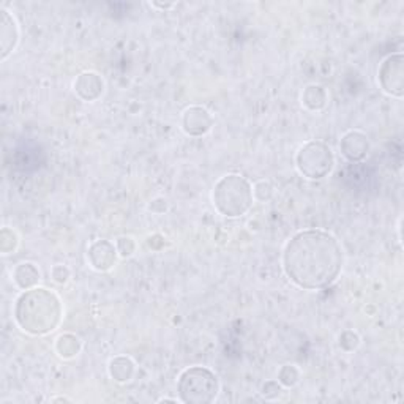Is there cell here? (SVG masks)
Masks as SVG:
<instances>
[{
    "label": "cell",
    "mask_w": 404,
    "mask_h": 404,
    "mask_svg": "<svg viewBox=\"0 0 404 404\" xmlns=\"http://www.w3.org/2000/svg\"><path fill=\"white\" fill-rule=\"evenodd\" d=\"M13 278L21 289H28L38 283L40 270L32 262H23L14 269Z\"/></svg>",
    "instance_id": "12"
},
{
    "label": "cell",
    "mask_w": 404,
    "mask_h": 404,
    "mask_svg": "<svg viewBox=\"0 0 404 404\" xmlns=\"http://www.w3.org/2000/svg\"><path fill=\"white\" fill-rule=\"evenodd\" d=\"M297 169L312 180H321L329 176L335 166V156L331 149L321 141H312L303 146L295 156Z\"/></svg>",
    "instance_id": "5"
},
{
    "label": "cell",
    "mask_w": 404,
    "mask_h": 404,
    "mask_svg": "<svg viewBox=\"0 0 404 404\" xmlns=\"http://www.w3.org/2000/svg\"><path fill=\"white\" fill-rule=\"evenodd\" d=\"M103 79L93 71H85V73L79 75L75 83V92L85 101L97 100L103 93Z\"/></svg>",
    "instance_id": "10"
},
{
    "label": "cell",
    "mask_w": 404,
    "mask_h": 404,
    "mask_svg": "<svg viewBox=\"0 0 404 404\" xmlns=\"http://www.w3.org/2000/svg\"><path fill=\"white\" fill-rule=\"evenodd\" d=\"M62 303L54 292L45 287L26 289L14 307V319L18 326L31 335H46L62 321Z\"/></svg>",
    "instance_id": "2"
},
{
    "label": "cell",
    "mask_w": 404,
    "mask_h": 404,
    "mask_svg": "<svg viewBox=\"0 0 404 404\" xmlns=\"http://www.w3.org/2000/svg\"><path fill=\"white\" fill-rule=\"evenodd\" d=\"M253 188L250 182L239 174L223 177L213 188V204L221 215L237 218L253 206Z\"/></svg>",
    "instance_id": "3"
},
{
    "label": "cell",
    "mask_w": 404,
    "mask_h": 404,
    "mask_svg": "<svg viewBox=\"0 0 404 404\" xmlns=\"http://www.w3.org/2000/svg\"><path fill=\"white\" fill-rule=\"evenodd\" d=\"M302 103L305 105L309 111H319L327 103V93L321 85H309L302 95Z\"/></svg>",
    "instance_id": "14"
},
{
    "label": "cell",
    "mask_w": 404,
    "mask_h": 404,
    "mask_svg": "<svg viewBox=\"0 0 404 404\" xmlns=\"http://www.w3.org/2000/svg\"><path fill=\"white\" fill-rule=\"evenodd\" d=\"M0 41H2V59H6L13 49L16 48L19 40V32L16 21H14L9 11H2V26H0Z\"/></svg>",
    "instance_id": "11"
},
{
    "label": "cell",
    "mask_w": 404,
    "mask_h": 404,
    "mask_svg": "<svg viewBox=\"0 0 404 404\" xmlns=\"http://www.w3.org/2000/svg\"><path fill=\"white\" fill-rule=\"evenodd\" d=\"M180 401L186 404H208L220 392L216 374L206 366H191L180 374L177 382Z\"/></svg>",
    "instance_id": "4"
},
{
    "label": "cell",
    "mask_w": 404,
    "mask_h": 404,
    "mask_svg": "<svg viewBox=\"0 0 404 404\" xmlns=\"http://www.w3.org/2000/svg\"><path fill=\"white\" fill-rule=\"evenodd\" d=\"M115 248H117V253H120V256L128 257L134 253L136 245H134L133 239H129V237H120V239L117 240V247H115Z\"/></svg>",
    "instance_id": "18"
},
{
    "label": "cell",
    "mask_w": 404,
    "mask_h": 404,
    "mask_svg": "<svg viewBox=\"0 0 404 404\" xmlns=\"http://www.w3.org/2000/svg\"><path fill=\"white\" fill-rule=\"evenodd\" d=\"M51 275H53L55 283L63 285V283H67L68 278H70V270L65 265H55V267H53V272H51Z\"/></svg>",
    "instance_id": "20"
},
{
    "label": "cell",
    "mask_w": 404,
    "mask_h": 404,
    "mask_svg": "<svg viewBox=\"0 0 404 404\" xmlns=\"http://www.w3.org/2000/svg\"><path fill=\"white\" fill-rule=\"evenodd\" d=\"M344 255L334 235L321 229H307L286 243L283 267L287 278L302 289L330 286L340 275Z\"/></svg>",
    "instance_id": "1"
},
{
    "label": "cell",
    "mask_w": 404,
    "mask_h": 404,
    "mask_svg": "<svg viewBox=\"0 0 404 404\" xmlns=\"http://www.w3.org/2000/svg\"><path fill=\"white\" fill-rule=\"evenodd\" d=\"M117 256V248L107 240H97L90 245L89 248V261L95 270L106 272L110 270L115 262Z\"/></svg>",
    "instance_id": "9"
},
{
    "label": "cell",
    "mask_w": 404,
    "mask_h": 404,
    "mask_svg": "<svg viewBox=\"0 0 404 404\" xmlns=\"http://www.w3.org/2000/svg\"><path fill=\"white\" fill-rule=\"evenodd\" d=\"M340 149L344 158H348V160L352 163H357L362 161L368 155L370 142H368V138L363 133L349 132L343 136V139L340 142Z\"/></svg>",
    "instance_id": "8"
},
{
    "label": "cell",
    "mask_w": 404,
    "mask_h": 404,
    "mask_svg": "<svg viewBox=\"0 0 404 404\" xmlns=\"http://www.w3.org/2000/svg\"><path fill=\"white\" fill-rule=\"evenodd\" d=\"M267 400H273L277 398V396L281 393V386L278 384L277 381H269L265 382L262 386V392H261Z\"/></svg>",
    "instance_id": "19"
},
{
    "label": "cell",
    "mask_w": 404,
    "mask_h": 404,
    "mask_svg": "<svg viewBox=\"0 0 404 404\" xmlns=\"http://www.w3.org/2000/svg\"><path fill=\"white\" fill-rule=\"evenodd\" d=\"M55 351L60 357L71 358L78 356L79 351H81V341H79L78 336L71 334L60 335L55 341Z\"/></svg>",
    "instance_id": "15"
},
{
    "label": "cell",
    "mask_w": 404,
    "mask_h": 404,
    "mask_svg": "<svg viewBox=\"0 0 404 404\" xmlns=\"http://www.w3.org/2000/svg\"><path fill=\"white\" fill-rule=\"evenodd\" d=\"M273 194V186L262 180V182H257L255 185V190H253V196L257 198L259 201H269Z\"/></svg>",
    "instance_id": "17"
},
{
    "label": "cell",
    "mask_w": 404,
    "mask_h": 404,
    "mask_svg": "<svg viewBox=\"0 0 404 404\" xmlns=\"http://www.w3.org/2000/svg\"><path fill=\"white\" fill-rule=\"evenodd\" d=\"M212 115L206 107L191 106L184 112L182 125L186 134L190 136H202L212 128Z\"/></svg>",
    "instance_id": "7"
},
{
    "label": "cell",
    "mask_w": 404,
    "mask_h": 404,
    "mask_svg": "<svg viewBox=\"0 0 404 404\" xmlns=\"http://www.w3.org/2000/svg\"><path fill=\"white\" fill-rule=\"evenodd\" d=\"M53 401H70V400H67V398H55Z\"/></svg>",
    "instance_id": "21"
},
{
    "label": "cell",
    "mask_w": 404,
    "mask_h": 404,
    "mask_svg": "<svg viewBox=\"0 0 404 404\" xmlns=\"http://www.w3.org/2000/svg\"><path fill=\"white\" fill-rule=\"evenodd\" d=\"M299 379L300 373L294 365H285L278 373L280 384H283L285 387H294L299 382Z\"/></svg>",
    "instance_id": "16"
},
{
    "label": "cell",
    "mask_w": 404,
    "mask_h": 404,
    "mask_svg": "<svg viewBox=\"0 0 404 404\" xmlns=\"http://www.w3.org/2000/svg\"><path fill=\"white\" fill-rule=\"evenodd\" d=\"M403 75V54L398 53L388 55L379 68V83L382 90L388 93V95L401 98L404 92Z\"/></svg>",
    "instance_id": "6"
},
{
    "label": "cell",
    "mask_w": 404,
    "mask_h": 404,
    "mask_svg": "<svg viewBox=\"0 0 404 404\" xmlns=\"http://www.w3.org/2000/svg\"><path fill=\"white\" fill-rule=\"evenodd\" d=\"M134 373V363L128 357H115L110 363V374L114 381L127 382Z\"/></svg>",
    "instance_id": "13"
}]
</instances>
